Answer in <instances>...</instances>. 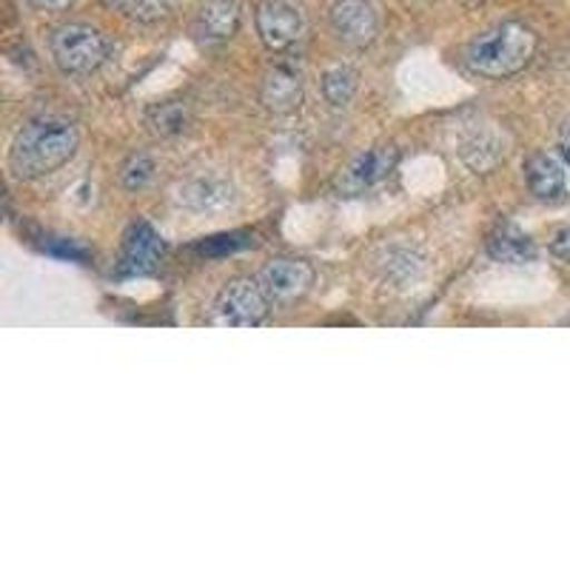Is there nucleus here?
<instances>
[{"instance_id": "nucleus-2", "label": "nucleus", "mask_w": 570, "mask_h": 570, "mask_svg": "<svg viewBox=\"0 0 570 570\" xmlns=\"http://www.w3.org/2000/svg\"><path fill=\"white\" fill-rule=\"evenodd\" d=\"M539 38L531 27L508 20L473 38L465 49V63L473 75L488 80H505L519 75L537 55Z\"/></svg>"}, {"instance_id": "nucleus-14", "label": "nucleus", "mask_w": 570, "mask_h": 570, "mask_svg": "<svg viewBox=\"0 0 570 570\" xmlns=\"http://www.w3.org/2000/svg\"><path fill=\"white\" fill-rule=\"evenodd\" d=\"M488 254L502 266H528L537 259V243L531 240V234L505 223L488 237Z\"/></svg>"}, {"instance_id": "nucleus-9", "label": "nucleus", "mask_w": 570, "mask_h": 570, "mask_svg": "<svg viewBox=\"0 0 570 570\" xmlns=\"http://www.w3.org/2000/svg\"><path fill=\"white\" fill-rule=\"evenodd\" d=\"M257 277L259 283L266 285L268 297H272L274 303H292V299H299L303 294L312 292L317 272H314L312 263H305V259L277 257L272 259V263H266Z\"/></svg>"}, {"instance_id": "nucleus-15", "label": "nucleus", "mask_w": 570, "mask_h": 570, "mask_svg": "<svg viewBox=\"0 0 570 570\" xmlns=\"http://www.w3.org/2000/svg\"><path fill=\"white\" fill-rule=\"evenodd\" d=\"M460 157L473 175H488L505 160V142L499 140V135H493V131H476L462 142Z\"/></svg>"}, {"instance_id": "nucleus-11", "label": "nucleus", "mask_w": 570, "mask_h": 570, "mask_svg": "<svg viewBox=\"0 0 570 570\" xmlns=\"http://www.w3.org/2000/svg\"><path fill=\"white\" fill-rule=\"evenodd\" d=\"M166 252L163 237L149 223H135L124 237V254H120V272L124 274H151L160 266V257Z\"/></svg>"}, {"instance_id": "nucleus-22", "label": "nucleus", "mask_w": 570, "mask_h": 570, "mask_svg": "<svg viewBox=\"0 0 570 570\" xmlns=\"http://www.w3.org/2000/svg\"><path fill=\"white\" fill-rule=\"evenodd\" d=\"M562 149L570 151V120H564L562 126Z\"/></svg>"}, {"instance_id": "nucleus-13", "label": "nucleus", "mask_w": 570, "mask_h": 570, "mask_svg": "<svg viewBox=\"0 0 570 570\" xmlns=\"http://www.w3.org/2000/svg\"><path fill=\"white\" fill-rule=\"evenodd\" d=\"M177 203L191 214H223L237 203V195L232 183L206 177V180L186 183L177 195Z\"/></svg>"}, {"instance_id": "nucleus-10", "label": "nucleus", "mask_w": 570, "mask_h": 570, "mask_svg": "<svg viewBox=\"0 0 570 570\" xmlns=\"http://www.w3.org/2000/svg\"><path fill=\"white\" fill-rule=\"evenodd\" d=\"M305 86L303 75L288 63H274L272 69L263 75L259 83V104L266 106L272 115H292L303 106Z\"/></svg>"}, {"instance_id": "nucleus-6", "label": "nucleus", "mask_w": 570, "mask_h": 570, "mask_svg": "<svg viewBox=\"0 0 570 570\" xmlns=\"http://www.w3.org/2000/svg\"><path fill=\"white\" fill-rule=\"evenodd\" d=\"M400 163V149L391 146V142H383V146H371V149L360 151L354 160L345 166L337 175V191L345 197H360L371 188H376L380 183H385L391 177V171L396 169Z\"/></svg>"}, {"instance_id": "nucleus-19", "label": "nucleus", "mask_w": 570, "mask_h": 570, "mask_svg": "<svg viewBox=\"0 0 570 570\" xmlns=\"http://www.w3.org/2000/svg\"><path fill=\"white\" fill-rule=\"evenodd\" d=\"M155 124L157 131H163V135H177V131L186 129V111L180 106H166V109L157 111Z\"/></svg>"}, {"instance_id": "nucleus-1", "label": "nucleus", "mask_w": 570, "mask_h": 570, "mask_svg": "<svg viewBox=\"0 0 570 570\" xmlns=\"http://www.w3.org/2000/svg\"><path fill=\"white\" fill-rule=\"evenodd\" d=\"M80 135L69 120L40 117L14 135L9 146V171L18 180L32 183L63 169L71 157L78 155Z\"/></svg>"}, {"instance_id": "nucleus-16", "label": "nucleus", "mask_w": 570, "mask_h": 570, "mask_svg": "<svg viewBox=\"0 0 570 570\" xmlns=\"http://www.w3.org/2000/svg\"><path fill=\"white\" fill-rule=\"evenodd\" d=\"M320 89H323V98L331 109H345L354 100L356 89H360V75L345 63L331 66V69H325L323 80H320Z\"/></svg>"}, {"instance_id": "nucleus-20", "label": "nucleus", "mask_w": 570, "mask_h": 570, "mask_svg": "<svg viewBox=\"0 0 570 570\" xmlns=\"http://www.w3.org/2000/svg\"><path fill=\"white\" fill-rule=\"evenodd\" d=\"M551 254L557 259H562V263H570V226L562 228V232L557 234L551 240Z\"/></svg>"}, {"instance_id": "nucleus-17", "label": "nucleus", "mask_w": 570, "mask_h": 570, "mask_svg": "<svg viewBox=\"0 0 570 570\" xmlns=\"http://www.w3.org/2000/svg\"><path fill=\"white\" fill-rule=\"evenodd\" d=\"M111 12L124 14L135 23H157L169 18V3L166 0H104Z\"/></svg>"}, {"instance_id": "nucleus-3", "label": "nucleus", "mask_w": 570, "mask_h": 570, "mask_svg": "<svg viewBox=\"0 0 570 570\" xmlns=\"http://www.w3.org/2000/svg\"><path fill=\"white\" fill-rule=\"evenodd\" d=\"M274 299L259 277H234L217 292L208 312V325L217 328H257L266 323Z\"/></svg>"}, {"instance_id": "nucleus-8", "label": "nucleus", "mask_w": 570, "mask_h": 570, "mask_svg": "<svg viewBox=\"0 0 570 570\" xmlns=\"http://www.w3.org/2000/svg\"><path fill=\"white\" fill-rule=\"evenodd\" d=\"M525 183L533 200L544 206H562L570 200L568 163L557 151H539L525 163Z\"/></svg>"}, {"instance_id": "nucleus-5", "label": "nucleus", "mask_w": 570, "mask_h": 570, "mask_svg": "<svg viewBox=\"0 0 570 570\" xmlns=\"http://www.w3.org/2000/svg\"><path fill=\"white\" fill-rule=\"evenodd\" d=\"M254 27L268 52L283 55L305 38L308 20L297 0H263L254 12Z\"/></svg>"}, {"instance_id": "nucleus-4", "label": "nucleus", "mask_w": 570, "mask_h": 570, "mask_svg": "<svg viewBox=\"0 0 570 570\" xmlns=\"http://www.w3.org/2000/svg\"><path fill=\"white\" fill-rule=\"evenodd\" d=\"M49 49H52V60L58 63V69L63 75H75V78L98 71L109 60V40L89 23H66V27L55 29Z\"/></svg>"}, {"instance_id": "nucleus-7", "label": "nucleus", "mask_w": 570, "mask_h": 570, "mask_svg": "<svg viewBox=\"0 0 570 570\" xmlns=\"http://www.w3.org/2000/svg\"><path fill=\"white\" fill-rule=\"evenodd\" d=\"M328 27L348 49H365L380 35V12L371 0H337L328 12Z\"/></svg>"}, {"instance_id": "nucleus-18", "label": "nucleus", "mask_w": 570, "mask_h": 570, "mask_svg": "<svg viewBox=\"0 0 570 570\" xmlns=\"http://www.w3.org/2000/svg\"><path fill=\"white\" fill-rule=\"evenodd\" d=\"M151 180H155V160L146 155H131L120 169V183L129 191H142Z\"/></svg>"}, {"instance_id": "nucleus-12", "label": "nucleus", "mask_w": 570, "mask_h": 570, "mask_svg": "<svg viewBox=\"0 0 570 570\" xmlns=\"http://www.w3.org/2000/svg\"><path fill=\"white\" fill-rule=\"evenodd\" d=\"M240 0H206L195 14V35L203 43H226L240 32Z\"/></svg>"}, {"instance_id": "nucleus-21", "label": "nucleus", "mask_w": 570, "mask_h": 570, "mask_svg": "<svg viewBox=\"0 0 570 570\" xmlns=\"http://www.w3.org/2000/svg\"><path fill=\"white\" fill-rule=\"evenodd\" d=\"M29 7L40 9V12H66L75 0H27Z\"/></svg>"}]
</instances>
